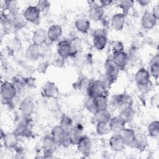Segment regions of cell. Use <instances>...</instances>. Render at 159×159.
<instances>
[{
	"instance_id": "cell-1",
	"label": "cell",
	"mask_w": 159,
	"mask_h": 159,
	"mask_svg": "<svg viewBox=\"0 0 159 159\" xmlns=\"http://www.w3.org/2000/svg\"><path fill=\"white\" fill-rule=\"evenodd\" d=\"M51 136L57 143L63 147H68L71 145L68 132L64 129L61 125L54 126L51 131Z\"/></svg>"
},
{
	"instance_id": "cell-2",
	"label": "cell",
	"mask_w": 159,
	"mask_h": 159,
	"mask_svg": "<svg viewBox=\"0 0 159 159\" xmlns=\"http://www.w3.org/2000/svg\"><path fill=\"white\" fill-rule=\"evenodd\" d=\"M17 94V91L13 83L7 81L2 83L1 86V94L2 100L8 102L12 100L16 96Z\"/></svg>"
},
{
	"instance_id": "cell-3",
	"label": "cell",
	"mask_w": 159,
	"mask_h": 159,
	"mask_svg": "<svg viewBox=\"0 0 159 159\" xmlns=\"http://www.w3.org/2000/svg\"><path fill=\"white\" fill-rule=\"evenodd\" d=\"M107 88L100 80L93 81L89 83L86 92L88 96L96 98L106 94Z\"/></svg>"
},
{
	"instance_id": "cell-4",
	"label": "cell",
	"mask_w": 159,
	"mask_h": 159,
	"mask_svg": "<svg viewBox=\"0 0 159 159\" xmlns=\"http://www.w3.org/2000/svg\"><path fill=\"white\" fill-rule=\"evenodd\" d=\"M150 76L148 70L145 68H141L137 70L135 75V81L139 88L148 89V86L151 84Z\"/></svg>"
},
{
	"instance_id": "cell-5",
	"label": "cell",
	"mask_w": 159,
	"mask_h": 159,
	"mask_svg": "<svg viewBox=\"0 0 159 159\" xmlns=\"http://www.w3.org/2000/svg\"><path fill=\"white\" fill-rule=\"evenodd\" d=\"M111 104L116 107L123 108L132 106L133 99L127 93H120L114 95L111 98Z\"/></svg>"
},
{
	"instance_id": "cell-6",
	"label": "cell",
	"mask_w": 159,
	"mask_h": 159,
	"mask_svg": "<svg viewBox=\"0 0 159 159\" xmlns=\"http://www.w3.org/2000/svg\"><path fill=\"white\" fill-rule=\"evenodd\" d=\"M19 111L24 117H30L35 111V103L30 96H26L20 102Z\"/></svg>"
},
{
	"instance_id": "cell-7",
	"label": "cell",
	"mask_w": 159,
	"mask_h": 159,
	"mask_svg": "<svg viewBox=\"0 0 159 159\" xmlns=\"http://www.w3.org/2000/svg\"><path fill=\"white\" fill-rule=\"evenodd\" d=\"M104 15V8L99 3L93 2L91 4L88 10L89 18L94 21L98 22L102 19Z\"/></svg>"
},
{
	"instance_id": "cell-8",
	"label": "cell",
	"mask_w": 159,
	"mask_h": 159,
	"mask_svg": "<svg viewBox=\"0 0 159 159\" xmlns=\"http://www.w3.org/2000/svg\"><path fill=\"white\" fill-rule=\"evenodd\" d=\"M104 69L106 71L105 74L109 76L114 81H115L119 73L120 68L111 58H107L106 60L104 63Z\"/></svg>"
},
{
	"instance_id": "cell-9",
	"label": "cell",
	"mask_w": 159,
	"mask_h": 159,
	"mask_svg": "<svg viewBox=\"0 0 159 159\" xmlns=\"http://www.w3.org/2000/svg\"><path fill=\"white\" fill-rule=\"evenodd\" d=\"M40 11L36 6H29L26 7L22 14L27 22L36 23L40 19Z\"/></svg>"
},
{
	"instance_id": "cell-10",
	"label": "cell",
	"mask_w": 159,
	"mask_h": 159,
	"mask_svg": "<svg viewBox=\"0 0 159 159\" xmlns=\"http://www.w3.org/2000/svg\"><path fill=\"white\" fill-rule=\"evenodd\" d=\"M58 144L52 138V136H46L42 141V148L44 151V154L48 156L46 158H50L53 152L57 150Z\"/></svg>"
},
{
	"instance_id": "cell-11",
	"label": "cell",
	"mask_w": 159,
	"mask_h": 159,
	"mask_svg": "<svg viewBox=\"0 0 159 159\" xmlns=\"http://www.w3.org/2000/svg\"><path fill=\"white\" fill-rule=\"evenodd\" d=\"M57 52L58 55L65 59L71 55V48L70 41L62 40L58 42L57 45Z\"/></svg>"
},
{
	"instance_id": "cell-12",
	"label": "cell",
	"mask_w": 159,
	"mask_h": 159,
	"mask_svg": "<svg viewBox=\"0 0 159 159\" xmlns=\"http://www.w3.org/2000/svg\"><path fill=\"white\" fill-rule=\"evenodd\" d=\"M125 21V16L122 12L114 14L111 19V25L116 31H120L123 29Z\"/></svg>"
},
{
	"instance_id": "cell-13",
	"label": "cell",
	"mask_w": 159,
	"mask_h": 159,
	"mask_svg": "<svg viewBox=\"0 0 159 159\" xmlns=\"http://www.w3.org/2000/svg\"><path fill=\"white\" fill-rule=\"evenodd\" d=\"M42 94L45 98H54L58 94V89L54 83L48 81L43 86Z\"/></svg>"
},
{
	"instance_id": "cell-14",
	"label": "cell",
	"mask_w": 159,
	"mask_h": 159,
	"mask_svg": "<svg viewBox=\"0 0 159 159\" xmlns=\"http://www.w3.org/2000/svg\"><path fill=\"white\" fill-rule=\"evenodd\" d=\"M1 138L4 146L8 148H15L19 143V136L14 132L4 133Z\"/></svg>"
},
{
	"instance_id": "cell-15",
	"label": "cell",
	"mask_w": 159,
	"mask_h": 159,
	"mask_svg": "<svg viewBox=\"0 0 159 159\" xmlns=\"http://www.w3.org/2000/svg\"><path fill=\"white\" fill-rule=\"evenodd\" d=\"M157 19L150 11H145L141 18V25L145 29L150 30L153 29L156 24Z\"/></svg>"
},
{
	"instance_id": "cell-16",
	"label": "cell",
	"mask_w": 159,
	"mask_h": 159,
	"mask_svg": "<svg viewBox=\"0 0 159 159\" xmlns=\"http://www.w3.org/2000/svg\"><path fill=\"white\" fill-rule=\"evenodd\" d=\"M62 34V29L58 24H53L50 26L47 31V39L50 42L57 41Z\"/></svg>"
},
{
	"instance_id": "cell-17",
	"label": "cell",
	"mask_w": 159,
	"mask_h": 159,
	"mask_svg": "<svg viewBox=\"0 0 159 159\" xmlns=\"http://www.w3.org/2000/svg\"><path fill=\"white\" fill-rule=\"evenodd\" d=\"M118 134L125 145H132L135 137V132L132 129L124 127Z\"/></svg>"
},
{
	"instance_id": "cell-18",
	"label": "cell",
	"mask_w": 159,
	"mask_h": 159,
	"mask_svg": "<svg viewBox=\"0 0 159 159\" xmlns=\"http://www.w3.org/2000/svg\"><path fill=\"white\" fill-rule=\"evenodd\" d=\"M109 144L110 148L114 152H120L124 149L125 146L119 134L116 133L111 137Z\"/></svg>"
},
{
	"instance_id": "cell-19",
	"label": "cell",
	"mask_w": 159,
	"mask_h": 159,
	"mask_svg": "<svg viewBox=\"0 0 159 159\" xmlns=\"http://www.w3.org/2000/svg\"><path fill=\"white\" fill-rule=\"evenodd\" d=\"M76 145L78 151L84 155L90 153L92 147V143L89 137L86 135H83Z\"/></svg>"
},
{
	"instance_id": "cell-20",
	"label": "cell",
	"mask_w": 159,
	"mask_h": 159,
	"mask_svg": "<svg viewBox=\"0 0 159 159\" xmlns=\"http://www.w3.org/2000/svg\"><path fill=\"white\" fill-rule=\"evenodd\" d=\"M69 137L71 142V145H77L79 141L84 135L83 134V128L79 125L73 126L68 131Z\"/></svg>"
},
{
	"instance_id": "cell-21",
	"label": "cell",
	"mask_w": 159,
	"mask_h": 159,
	"mask_svg": "<svg viewBox=\"0 0 159 159\" xmlns=\"http://www.w3.org/2000/svg\"><path fill=\"white\" fill-rule=\"evenodd\" d=\"M47 31L42 28L37 29L33 34L32 35V43L37 45H42L47 40Z\"/></svg>"
},
{
	"instance_id": "cell-22",
	"label": "cell",
	"mask_w": 159,
	"mask_h": 159,
	"mask_svg": "<svg viewBox=\"0 0 159 159\" xmlns=\"http://www.w3.org/2000/svg\"><path fill=\"white\" fill-rule=\"evenodd\" d=\"M125 122L119 116L111 117L109 124L111 130L116 134H118L122 130L125 125Z\"/></svg>"
},
{
	"instance_id": "cell-23",
	"label": "cell",
	"mask_w": 159,
	"mask_h": 159,
	"mask_svg": "<svg viewBox=\"0 0 159 159\" xmlns=\"http://www.w3.org/2000/svg\"><path fill=\"white\" fill-rule=\"evenodd\" d=\"M94 120L96 123H109L111 119V114L107 109H99L93 114Z\"/></svg>"
},
{
	"instance_id": "cell-24",
	"label": "cell",
	"mask_w": 159,
	"mask_h": 159,
	"mask_svg": "<svg viewBox=\"0 0 159 159\" xmlns=\"http://www.w3.org/2000/svg\"><path fill=\"white\" fill-rule=\"evenodd\" d=\"M148 145V139L143 133H135V137L132 144L135 148L139 150H144Z\"/></svg>"
},
{
	"instance_id": "cell-25",
	"label": "cell",
	"mask_w": 159,
	"mask_h": 159,
	"mask_svg": "<svg viewBox=\"0 0 159 159\" xmlns=\"http://www.w3.org/2000/svg\"><path fill=\"white\" fill-rule=\"evenodd\" d=\"M40 55V46L34 43L29 45L25 52L26 58L30 61H35L39 59Z\"/></svg>"
},
{
	"instance_id": "cell-26",
	"label": "cell",
	"mask_w": 159,
	"mask_h": 159,
	"mask_svg": "<svg viewBox=\"0 0 159 159\" xmlns=\"http://www.w3.org/2000/svg\"><path fill=\"white\" fill-rule=\"evenodd\" d=\"M111 58L114 61V62L117 65V66L120 68H124L128 61V54L124 51L113 53Z\"/></svg>"
},
{
	"instance_id": "cell-27",
	"label": "cell",
	"mask_w": 159,
	"mask_h": 159,
	"mask_svg": "<svg viewBox=\"0 0 159 159\" xmlns=\"http://www.w3.org/2000/svg\"><path fill=\"white\" fill-rule=\"evenodd\" d=\"M14 132L19 137H25L29 135L31 132V127L30 123L27 120L22 121L18 124L14 130Z\"/></svg>"
},
{
	"instance_id": "cell-28",
	"label": "cell",
	"mask_w": 159,
	"mask_h": 159,
	"mask_svg": "<svg viewBox=\"0 0 159 159\" xmlns=\"http://www.w3.org/2000/svg\"><path fill=\"white\" fill-rule=\"evenodd\" d=\"M93 43L94 48L98 50H104L107 44V38L106 34L93 35Z\"/></svg>"
},
{
	"instance_id": "cell-29",
	"label": "cell",
	"mask_w": 159,
	"mask_h": 159,
	"mask_svg": "<svg viewBox=\"0 0 159 159\" xmlns=\"http://www.w3.org/2000/svg\"><path fill=\"white\" fill-rule=\"evenodd\" d=\"M28 22L25 19L23 14H18L16 16H13L11 20V25L15 29H21L26 26Z\"/></svg>"
},
{
	"instance_id": "cell-30",
	"label": "cell",
	"mask_w": 159,
	"mask_h": 159,
	"mask_svg": "<svg viewBox=\"0 0 159 159\" xmlns=\"http://www.w3.org/2000/svg\"><path fill=\"white\" fill-rule=\"evenodd\" d=\"M76 30L81 33H86L90 29V21L85 17L78 19L75 23Z\"/></svg>"
},
{
	"instance_id": "cell-31",
	"label": "cell",
	"mask_w": 159,
	"mask_h": 159,
	"mask_svg": "<svg viewBox=\"0 0 159 159\" xmlns=\"http://www.w3.org/2000/svg\"><path fill=\"white\" fill-rule=\"evenodd\" d=\"M135 116V111L132 106H129L122 108L119 116L125 122V123L131 122Z\"/></svg>"
},
{
	"instance_id": "cell-32",
	"label": "cell",
	"mask_w": 159,
	"mask_h": 159,
	"mask_svg": "<svg viewBox=\"0 0 159 159\" xmlns=\"http://www.w3.org/2000/svg\"><path fill=\"white\" fill-rule=\"evenodd\" d=\"M149 73L156 80L158 79L159 76V57L158 55H156L150 63Z\"/></svg>"
},
{
	"instance_id": "cell-33",
	"label": "cell",
	"mask_w": 159,
	"mask_h": 159,
	"mask_svg": "<svg viewBox=\"0 0 159 159\" xmlns=\"http://www.w3.org/2000/svg\"><path fill=\"white\" fill-rule=\"evenodd\" d=\"M134 1L130 0H123L120 1L117 4L119 9L122 10V13L125 16L128 14L129 11L133 7Z\"/></svg>"
},
{
	"instance_id": "cell-34",
	"label": "cell",
	"mask_w": 159,
	"mask_h": 159,
	"mask_svg": "<svg viewBox=\"0 0 159 159\" xmlns=\"http://www.w3.org/2000/svg\"><path fill=\"white\" fill-rule=\"evenodd\" d=\"M5 8L9 11V14L12 16H16L19 13V7L17 2L14 1H6Z\"/></svg>"
},
{
	"instance_id": "cell-35",
	"label": "cell",
	"mask_w": 159,
	"mask_h": 159,
	"mask_svg": "<svg viewBox=\"0 0 159 159\" xmlns=\"http://www.w3.org/2000/svg\"><path fill=\"white\" fill-rule=\"evenodd\" d=\"M96 131L99 135H104L109 134L111 130L109 123L98 122L96 125Z\"/></svg>"
},
{
	"instance_id": "cell-36",
	"label": "cell",
	"mask_w": 159,
	"mask_h": 159,
	"mask_svg": "<svg viewBox=\"0 0 159 159\" xmlns=\"http://www.w3.org/2000/svg\"><path fill=\"white\" fill-rule=\"evenodd\" d=\"M148 132L152 137H158L159 135V122L154 120L150 122L148 126Z\"/></svg>"
},
{
	"instance_id": "cell-37",
	"label": "cell",
	"mask_w": 159,
	"mask_h": 159,
	"mask_svg": "<svg viewBox=\"0 0 159 159\" xmlns=\"http://www.w3.org/2000/svg\"><path fill=\"white\" fill-rule=\"evenodd\" d=\"M84 107L88 111L94 114L98 109L95 102L94 98L88 96L84 102Z\"/></svg>"
},
{
	"instance_id": "cell-38",
	"label": "cell",
	"mask_w": 159,
	"mask_h": 159,
	"mask_svg": "<svg viewBox=\"0 0 159 159\" xmlns=\"http://www.w3.org/2000/svg\"><path fill=\"white\" fill-rule=\"evenodd\" d=\"M98 109H106L108 106V99L106 94L94 98Z\"/></svg>"
},
{
	"instance_id": "cell-39",
	"label": "cell",
	"mask_w": 159,
	"mask_h": 159,
	"mask_svg": "<svg viewBox=\"0 0 159 159\" xmlns=\"http://www.w3.org/2000/svg\"><path fill=\"white\" fill-rule=\"evenodd\" d=\"M59 125L68 132L73 127L72 119L70 117L65 115L63 116L61 118Z\"/></svg>"
},
{
	"instance_id": "cell-40",
	"label": "cell",
	"mask_w": 159,
	"mask_h": 159,
	"mask_svg": "<svg viewBox=\"0 0 159 159\" xmlns=\"http://www.w3.org/2000/svg\"><path fill=\"white\" fill-rule=\"evenodd\" d=\"M71 44V55H73L74 53L78 52L80 49L81 48V41L80 39L78 38H75L73 39L71 41H70Z\"/></svg>"
},
{
	"instance_id": "cell-41",
	"label": "cell",
	"mask_w": 159,
	"mask_h": 159,
	"mask_svg": "<svg viewBox=\"0 0 159 159\" xmlns=\"http://www.w3.org/2000/svg\"><path fill=\"white\" fill-rule=\"evenodd\" d=\"M112 50L113 53L124 51V46L123 43L119 40L114 41L112 44Z\"/></svg>"
},
{
	"instance_id": "cell-42",
	"label": "cell",
	"mask_w": 159,
	"mask_h": 159,
	"mask_svg": "<svg viewBox=\"0 0 159 159\" xmlns=\"http://www.w3.org/2000/svg\"><path fill=\"white\" fill-rule=\"evenodd\" d=\"M50 6V2L48 1H46V0L39 1L36 5L38 9L40 11V12H42L48 9Z\"/></svg>"
},
{
	"instance_id": "cell-43",
	"label": "cell",
	"mask_w": 159,
	"mask_h": 159,
	"mask_svg": "<svg viewBox=\"0 0 159 159\" xmlns=\"http://www.w3.org/2000/svg\"><path fill=\"white\" fill-rule=\"evenodd\" d=\"M159 102V95L158 94H155L153 95L150 98L151 106L153 107H157Z\"/></svg>"
},
{
	"instance_id": "cell-44",
	"label": "cell",
	"mask_w": 159,
	"mask_h": 159,
	"mask_svg": "<svg viewBox=\"0 0 159 159\" xmlns=\"http://www.w3.org/2000/svg\"><path fill=\"white\" fill-rule=\"evenodd\" d=\"M47 68H48V63L46 61H43L39 64L37 70L40 73H44L47 70Z\"/></svg>"
},
{
	"instance_id": "cell-45",
	"label": "cell",
	"mask_w": 159,
	"mask_h": 159,
	"mask_svg": "<svg viewBox=\"0 0 159 159\" xmlns=\"http://www.w3.org/2000/svg\"><path fill=\"white\" fill-rule=\"evenodd\" d=\"M153 16L158 20L159 18V6L158 4H156L152 9V11L151 12Z\"/></svg>"
},
{
	"instance_id": "cell-46",
	"label": "cell",
	"mask_w": 159,
	"mask_h": 159,
	"mask_svg": "<svg viewBox=\"0 0 159 159\" xmlns=\"http://www.w3.org/2000/svg\"><path fill=\"white\" fill-rule=\"evenodd\" d=\"M113 2V1H109V0H102V1H100L99 2V4L102 7H106L107 6H110L112 3Z\"/></svg>"
},
{
	"instance_id": "cell-47",
	"label": "cell",
	"mask_w": 159,
	"mask_h": 159,
	"mask_svg": "<svg viewBox=\"0 0 159 159\" xmlns=\"http://www.w3.org/2000/svg\"><path fill=\"white\" fill-rule=\"evenodd\" d=\"M63 60H65V59L58 55V57L57 58H55V60H54V61H55V65H54L57 66H60L61 65L63 64Z\"/></svg>"
},
{
	"instance_id": "cell-48",
	"label": "cell",
	"mask_w": 159,
	"mask_h": 159,
	"mask_svg": "<svg viewBox=\"0 0 159 159\" xmlns=\"http://www.w3.org/2000/svg\"><path fill=\"white\" fill-rule=\"evenodd\" d=\"M137 2L141 6H146L150 2V1L148 0H139L137 1Z\"/></svg>"
}]
</instances>
